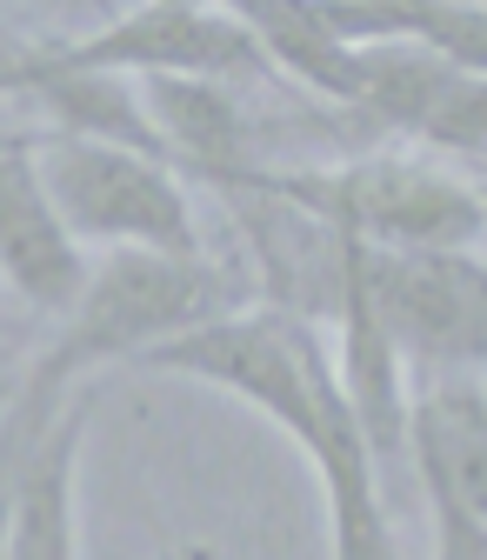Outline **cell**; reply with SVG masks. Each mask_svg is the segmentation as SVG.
<instances>
[{
    "label": "cell",
    "mask_w": 487,
    "mask_h": 560,
    "mask_svg": "<svg viewBox=\"0 0 487 560\" xmlns=\"http://www.w3.org/2000/svg\"><path fill=\"white\" fill-rule=\"evenodd\" d=\"M228 273L207 254H148V247H107L88 267L74 307L60 314V334L40 347L27 374L54 387H81L94 368L141 361L148 347L228 314Z\"/></svg>",
    "instance_id": "1"
},
{
    "label": "cell",
    "mask_w": 487,
    "mask_h": 560,
    "mask_svg": "<svg viewBox=\"0 0 487 560\" xmlns=\"http://www.w3.org/2000/svg\"><path fill=\"white\" fill-rule=\"evenodd\" d=\"M221 187H254L301 207L308 221L368 247H480V194L448 167L407 154H361L340 167H241Z\"/></svg>",
    "instance_id": "2"
},
{
    "label": "cell",
    "mask_w": 487,
    "mask_h": 560,
    "mask_svg": "<svg viewBox=\"0 0 487 560\" xmlns=\"http://www.w3.org/2000/svg\"><path fill=\"white\" fill-rule=\"evenodd\" d=\"M134 368L207 381V387L247 400L254 413H267L288 441H301L314 420V387L327 381L334 361H327V340L314 320H301L288 307H228L214 320L148 347Z\"/></svg>",
    "instance_id": "3"
},
{
    "label": "cell",
    "mask_w": 487,
    "mask_h": 560,
    "mask_svg": "<svg viewBox=\"0 0 487 560\" xmlns=\"http://www.w3.org/2000/svg\"><path fill=\"white\" fill-rule=\"evenodd\" d=\"M34 167L67 221L74 241L101 247H148V254H200L194 200L167 161L107 148V140H74V133H40Z\"/></svg>",
    "instance_id": "4"
},
{
    "label": "cell",
    "mask_w": 487,
    "mask_h": 560,
    "mask_svg": "<svg viewBox=\"0 0 487 560\" xmlns=\"http://www.w3.org/2000/svg\"><path fill=\"white\" fill-rule=\"evenodd\" d=\"M368 301L394 340L401 368L421 374H480L487 354V267L480 247H368Z\"/></svg>",
    "instance_id": "5"
},
{
    "label": "cell",
    "mask_w": 487,
    "mask_h": 560,
    "mask_svg": "<svg viewBox=\"0 0 487 560\" xmlns=\"http://www.w3.org/2000/svg\"><path fill=\"white\" fill-rule=\"evenodd\" d=\"M27 67H54V74H260V47L247 40V27L228 8H207V0H141L114 21H101L81 40H54L21 54Z\"/></svg>",
    "instance_id": "6"
},
{
    "label": "cell",
    "mask_w": 487,
    "mask_h": 560,
    "mask_svg": "<svg viewBox=\"0 0 487 560\" xmlns=\"http://www.w3.org/2000/svg\"><path fill=\"white\" fill-rule=\"evenodd\" d=\"M434 508V560H487V387L480 374H441L407 394V441Z\"/></svg>",
    "instance_id": "7"
},
{
    "label": "cell",
    "mask_w": 487,
    "mask_h": 560,
    "mask_svg": "<svg viewBox=\"0 0 487 560\" xmlns=\"http://www.w3.org/2000/svg\"><path fill=\"white\" fill-rule=\"evenodd\" d=\"M334 387L355 413V428L368 441V454H401L407 441V368L394 354V340L368 301L361 280V241L340 234V294H334Z\"/></svg>",
    "instance_id": "8"
},
{
    "label": "cell",
    "mask_w": 487,
    "mask_h": 560,
    "mask_svg": "<svg viewBox=\"0 0 487 560\" xmlns=\"http://www.w3.org/2000/svg\"><path fill=\"white\" fill-rule=\"evenodd\" d=\"M34 140L0 154V280L34 307V314H67L88 280V254L54 214V200L34 167Z\"/></svg>",
    "instance_id": "9"
},
{
    "label": "cell",
    "mask_w": 487,
    "mask_h": 560,
    "mask_svg": "<svg viewBox=\"0 0 487 560\" xmlns=\"http://www.w3.org/2000/svg\"><path fill=\"white\" fill-rule=\"evenodd\" d=\"M94 420V387H74L34 441L14 514H8V560H81V521H74V487H81V447Z\"/></svg>",
    "instance_id": "10"
},
{
    "label": "cell",
    "mask_w": 487,
    "mask_h": 560,
    "mask_svg": "<svg viewBox=\"0 0 487 560\" xmlns=\"http://www.w3.org/2000/svg\"><path fill=\"white\" fill-rule=\"evenodd\" d=\"M134 94H141V107H148V127L161 133L167 167H187L207 187H221L228 174L254 167L247 114H241V101L221 81H207V74H141Z\"/></svg>",
    "instance_id": "11"
},
{
    "label": "cell",
    "mask_w": 487,
    "mask_h": 560,
    "mask_svg": "<svg viewBox=\"0 0 487 560\" xmlns=\"http://www.w3.org/2000/svg\"><path fill=\"white\" fill-rule=\"evenodd\" d=\"M461 74H474V67H454L448 54H434L421 40H368V47H355V81H347L340 107H355L361 120L414 140Z\"/></svg>",
    "instance_id": "12"
},
{
    "label": "cell",
    "mask_w": 487,
    "mask_h": 560,
    "mask_svg": "<svg viewBox=\"0 0 487 560\" xmlns=\"http://www.w3.org/2000/svg\"><path fill=\"white\" fill-rule=\"evenodd\" d=\"M74 387H54L40 374H21L8 413H0V560H8V514H14V487H21V467L34 454V441L47 434V420L60 413V400Z\"/></svg>",
    "instance_id": "13"
},
{
    "label": "cell",
    "mask_w": 487,
    "mask_h": 560,
    "mask_svg": "<svg viewBox=\"0 0 487 560\" xmlns=\"http://www.w3.org/2000/svg\"><path fill=\"white\" fill-rule=\"evenodd\" d=\"M414 140L434 148V154H454V161H480V148H487V81L480 74H461Z\"/></svg>",
    "instance_id": "14"
},
{
    "label": "cell",
    "mask_w": 487,
    "mask_h": 560,
    "mask_svg": "<svg viewBox=\"0 0 487 560\" xmlns=\"http://www.w3.org/2000/svg\"><path fill=\"white\" fill-rule=\"evenodd\" d=\"M34 8H60V14H107V8H120V0H34ZM114 21V14H107Z\"/></svg>",
    "instance_id": "15"
},
{
    "label": "cell",
    "mask_w": 487,
    "mask_h": 560,
    "mask_svg": "<svg viewBox=\"0 0 487 560\" xmlns=\"http://www.w3.org/2000/svg\"><path fill=\"white\" fill-rule=\"evenodd\" d=\"M161 560H214V553H207V547H167Z\"/></svg>",
    "instance_id": "16"
},
{
    "label": "cell",
    "mask_w": 487,
    "mask_h": 560,
    "mask_svg": "<svg viewBox=\"0 0 487 560\" xmlns=\"http://www.w3.org/2000/svg\"><path fill=\"white\" fill-rule=\"evenodd\" d=\"M21 140H27V133H14V127H0V154H8V148H21Z\"/></svg>",
    "instance_id": "17"
}]
</instances>
